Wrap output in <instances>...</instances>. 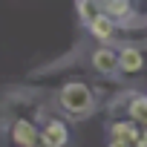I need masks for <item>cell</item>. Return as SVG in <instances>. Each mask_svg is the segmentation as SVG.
<instances>
[{"instance_id":"cell-1","label":"cell","mask_w":147,"mask_h":147,"mask_svg":"<svg viewBox=\"0 0 147 147\" xmlns=\"http://www.w3.org/2000/svg\"><path fill=\"white\" fill-rule=\"evenodd\" d=\"M58 107L61 113L69 118V121H81L87 115L95 113L98 107V92L92 84L81 81V78H72V81H63L58 87Z\"/></svg>"},{"instance_id":"cell-2","label":"cell","mask_w":147,"mask_h":147,"mask_svg":"<svg viewBox=\"0 0 147 147\" xmlns=\"http://www.w3.org/2000/svg\"><path fill=\"white\" fill-rule=\"evenodd\" d=\"M147 72V52L138 43H118V63H115V75L124 78H138Z\"/></svg>"},{"instance_id":"cell-3","label":"cell","mask_w":147,"mask_h":147,"mask_svg":"<svg viewBox=\"0 0 147 147\" xmlns=\"http://www.w3.org/2000/svg\"><path fill=\"white\" fill-rule=\"evenodd\" d=\"M38 141L43 147H69V141H72L69 124L63 118H58V115H46L38 124Z\"/></svg>"},{"instance_id":"cell-4","label":"cell","mask_w":147,"mask_h":147,"mask_svg":"<svg viewBox=\"0 0 147 147\" xmlns=\"http://www.w3.org/2000/svg\"><path fill=\"white\" fill-rule=\"evenodd\" d=\"M115 63H118V46L115 43H101L90 55V66L101 78H113L115 75Z\"/></svg>"},{"instance_id":"cell-5","label":"cell","mask_w":147,"mask_h":147,"mask_svg":"<svg viewBox=\"0 0 147 147\" xmlns=\"http://www.w3.org/2000/svg\"><path fill=\"white\" fill-rule=\"evenodd\" d=\"M9 141L15 147H32L38 141V121L35 118H9Z\"/></svg>"},{"instance_id":"cell-6","label":"cell","mask_w":147,"mask_h":147,"mask_svg":"<svg viewBox=\"0 0 147 147\" xmlns=\"http://www.w3.org/2000/svg\"><path fill=\"white\" fill-rule=\"evenodd\" d=\"M84 23H87V32H90L98 43H113V40H115V26H118V23H115L113 18H107L104 12H95V15H92L90 20H84Z\"/></svg>"},{"instance_id":"cell-7","label":"cell","mask_w":147,"mask_h":147,"mask_svg":"<svg viewBox=\"0 0 147 147\" xmlns=\"http://www.w3.org/2000/svg\"><path fill=\"white\" fill-rule=\"evenodd\" d=\"M124 118H130L136 127H147V95L133 92L124 104Z\"/></svg>"},{"instance_id":"cell-8","label":"cell","mask_w":147,"mask_h":147,"mask_svg":"<svg viewBox=\"0 0 147 147\" xmlns=\"http://www.w3.org/2000/svg\"><path fill=\"white\" fill-rule=\"evenodd\" d=\"M98 12H104V15H107V18H113L115 23L136 18V12H133V0H107V3H101V9H98Z\"/></svg>"},{"instance_id":"cell-9","label":"cell","mask_w":147,"mask_h":147,"mask_svg":"<svg viewBox=\"0 0 147 147\" xmlns=\"http://www.w3.org/2000/svg\"><path fill=\"white\" fill-rule=\"evenodd\" d=\"M138 133V127L130 121V118H115L110 127H107V138H124V141H133Z\"/></svg>"},{"instance_id":"cell-10","label":"cell","mask_w":147,"mask_h":147,"mask_svg":"<svg viewBox=\"0 0 147 147\" xmlns=\"http://www.w3.org/2000/svg\"><path fill=\"white\" fill-rule=\"evenodd\" d=\"M133 147H147V127H138V133L133 138Z\"/></svg>"},{"instance_id":"cell-11","label":"cell","mask_w":147,"mask_h":147,"mask_svg":"<svg viewBox=\"0 0 147 147\" xmlns=\"http://www.w3.org/2000/svg\"><path fill=\"white\" fill-rule=\"evenodd\" d=\"M107 147H133V141H124V138H107Z\"/></svg>"},{"instance_id":"cell-12","label":"cell","mask_w":147,"mask_h":147,"mask_svg":"<svg viewBox=\"0 0 147 147\" xmlns=\"http://www.w3.org/2000/svg\"><path fill=\"white\" fill-rule=\"evenodd\" d=\"M92 3H95V6H98V9H101V3H107V0H92Z\"/></svg>"},{"instance_id":"cell-13","label":"cell","mask_w":147,"mask_h":147,"mask_svg":"<svg viewBox=\"0 0 147 147\" xmlns=\"http://www.w3.org/2000/svg\"><path fill=\"white\" fill-rule=\"evenodd\" d=\"M32 147H43V144H40V141H35V144H32Z\"/></svg>"}]
</instances>
